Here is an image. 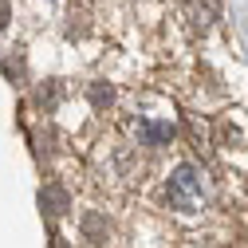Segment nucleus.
Wrapping results in <instances>:
<instances>
[{
    "mask_svg": "<svg viewBox=\"0 0 248 248\" xmlns=\"http://www.w3.org/2000/svg\"><path fill=\"white\" fill-rule=\"evenodd\" d=\"M205 197H209L205 173H201L197 166H177L173 177H170V185H166V201H170L177 213H201V209H205Z\"/></svg>",
    "mask_w": 248,
    "mask_h": 248,
    "instance_id": "f257e3e1",
    "label": "nucleus"
},
{
    "mask_svg": "<svg viewBox=\"0 0 248 248\" xmlns=\"http://www.w3.org/2000/svg\"><path fill=\"white\" fill-rule=\"evenodd\" d=\"M134 134H138L142 146H166L173 138V122H166V118H138Z\"/></svg>",
    "mask_w": 248,
    "mask_h": 248,
    "instance_id": "f03ea898",
    "label": "nucleus"
},
{
    "mask_svg": "<svg viewBox=\"0 0 248 248\" xmlns=\"http://www.w3.org/2000/svg\"><path fill=\"white\" fill-rule=\"evenodd\" d=\"M44 201L51 205V213H63V205H67V197L59 193V189H47V193H44Z\"/></svg>",
    "mask_w": 248,
    "mask_h": 248,
    "instance_id": "7ed1b4c3",
    "label": "nucleus"
},
{
    "mask_svg": "<svg viewBox=\"0 0 248 248\" xmlns=\"http://www.w3.org/2000/svg\"><path fill=\"white\" fill-rule=\"evenodd\" d=\"M91 99H95L99 107H107V103L114 99V91H110V87H91Z\"/></svg>",
    "mask_w": 248,
    "mask_h": 248,
    "instance_id": "20e7f679",
    "label": "nucleus"
}]
</instances>
